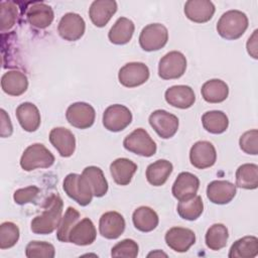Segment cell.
<instances>
[{"label":"cell","instance_id":"obj_32","mask_svg":"<svg viewBox=\"0 0 258 258\" xmlns=\"http://www.w3.org/2000/svg\"><path fill=\"white\" fill-rule=\"evenodd\" d=\"M82 174L87 178L88 182L90 183L94 197L102 198L108 191V181L105 178L103 170L98 166H87Z\"/></svg>","mask_w":258,"mask_h":258},{"label":"cell","instance_id":"obj_16","mask_svg":"<svg viewBox=\"0 0 258 258\" xmlns=\"http://www.w3.org/2000/svg\"><path fill=\"white\" fill-rule=\"evenodd\" d=\"M125 220L121 214L115 211L104 213L99 221L100 234L106 239H117L125 230Z\"/></svg>","mask_w":258,"mask_h":258},{"label":"cell","instance_id":"obj_27","mask_svg":"<svg viewBox=\"0 0 258 258\" xmlns=\"http://www.w3.org/2000/svg\"><path fill=\"white\" fill-rule=\"evenodd\" d=\"M173 170L172 163L166 159H158L146 168V179L153 186L163 185Z\"/></svg>","mask_w":258,"mask_h":258},{"label":"cell","instance_id":"obj_7","mask_svg":"<svg viewBox=\"0 0 258 258\" xmlns=\"http://www.w3.org/2000/svg\"><path fill=\"white\" fill-rule=\"evenodd\" d=\"M186 70V58L177 50L167 52L158 63V76L163 80L180 78Z\"/></svg>","mask_w":258,"mask_h":258},{"label":"cell","instance_id":"obj_13","mask_svg":"<svg viewBox=\"0 0 258 258\" xmlns=\"http://www.w3.org/2000/svg\"><path fill=\"white\" fill-rule=\"evenodd\" d=\"M189 160L191 165L199 169H205L215 164L217 152L215 146L210 141H198L189 150Z\"/></svg>","mask_w":258,"mask_h":258},{"label":"cell","instance_id":"obj_37","mask_svg":"<svg viewBox=\"0 0 258 258\" xmlns=\"http://www.w3.org/2000/svg\"><path fill=\"white\" fill-rule=\"evenodd\" d=\"M80 219V213L73 207H69L63 215L61 217L60 223L57 227L56 232V238L58 241L68 243L69 242V234L72 230V228L75 226V224Z\"/></svg>","mask_w":258,"mask_h":258},{"label":"cell","instance_id":"obj_11","mask_svg":"<svg viewBox=\"0 0 258 258\" xmlns=\"http://www.w3.org/2000/svg\"><path fill=\"white\" fill-rule=\"evenodd\" d=\"M66 118L73 127L78 129H87L94 124L96 112L90 104L77 102L68 107Z\"/></svg>","mask_w":258,"mask_h":258},{"label":"cell","instance_id":"obj_35","mask_svg":"<svg viewBox=\"0 0 258 258\" xmlns=\"http://www.w3.org/2000/svg\"><path fill=\"white\" fill-rule=\"evenodd\" d=\"M229 232L225 225L214 224L212 225L205 236L206 245L213 251H218L227 245Z\"/></svg>","mask_w":258,"mask_h":258},{"label":"cell","instance_id":"obj_43","mask_svg":"<svg viewBox=\"0 0 258 258\" xmlns=\"http://www.w3.org/2000/svg\"><path fill=\"white\" fill-rule=\"evenodd\" d=\"M38 194L39 188L35 185H30L15 190L13 194V200L17 205H25L28 203H33Z\"/></svg>","mask_w":258,"mask_h":258},{"label":"cell","instance_id":"obj_31","mask_svg":"<svg viewBox=\"0 0 258 258\" xmlns=\"http://www.w3.org/2000/svg\"><path fill=\"white\" fill-rule=\"evenodd\" d=\"M258 255V239L245 236L233 243L229 251L230 258H253Z\"/></svg>","mask_w":258,"mask_h":258},{"label":"cell","instance_id":"obj_17","mask_svg":"<svg viewBox=\"0 0 258 258\" xmlns=\"http://www.w3.org/2000/svg\"><path fill=\"white\" fill-rule=\"evenodd\" d=\"M25 15L28 23L38 29L48 27L54 18L52 8L43 2H32L27 7Z\"/></svg>","mask_w":258,"mask_h":258},{"label":"cell","instance_id":"obj_2","mask_svg":"<svg viewBox=\"0 0 258 258\" xmlns=\"http://www.w3.org/2000/svg\"><path fill=\"white\" fill-rule=\"evenodd\" d=\"M248 17L240 10H229L225 12L217 23L219 35L228 40L240 38L248 28Z\"/></svg>","mask_w":258,"mask_h":258},{"label":"cell","instance_id":"obj_46","mask_svg":"<svg viewBox=\"0 0 258 258\" xmlns=\"http://www.w3.org/2000/svg\"><path fill=\"white\" fill-rule=\"evenodd\" d=\"M147 256H148V257H151V256H153V257H155V256H157V257H160V256H164V257H167V254H165V253H164V252H162V251L156 250V251L150 252V253H149Z\"/></svg>","mask_w":258,"mask_h":258},{"label":"cell","instance_id":"obj_15","mask_svg":"<svg viewBox=\"0 0 258 258\" xmlns=\"http://www.w3.org/2000/svg\"><path fill=\"white\" fill-rule=\"evenodd\" d=\"M200 187V179L190 172H180L171 188L172 196L177 201H185L195 197Z\"/></svg>","mask_w":258,"mask_h":258},{"label":"cell","instance_id":"obj_41","mask_svg":"<svg viewBox=\"0 0 258 258\" xmlns=\"http://www.w3.org/2000/svg\"><path fill=\"white\" fill-rule=\"evenodd\" d=\"M138 244L132 239H124L117 243L111 250L112 257L135 258L138 255Z\"/></svg>","mask_w":258,"mask_h":258},{"label":"cell","instance_id":"obj_34","mask_svg":"<svg viewBox=\"0 0 258 258\" xmlns=\"http://www.w3.org/2000/svg\"><path fill=\"white\" fill-rule=\"evenodd\" d=\"M236 185L245 189H255L258 186V166L245 163L236 170Z\"/></svg>","mask_w":258,"mask_h":258},{"label":"cell","instance_id":"obj_10","mask_svg":"<svg viewBox=\"0 0 258 258\" xmlns=\"http://www.w3.org/2000/svg\"><path fill=\"white\" fill-rule=\"evenodd\" d=\"M149 69L143 62L133 61L124 64L118 73V79L122 86L135 88L143 85L149 79Z\"/></svg>","mask_w":258,"mask_h":258},{"label":"cell","instance_id":"obj_18","mask_svg":"<svg viewBox=\"0 0 258 258\" xmlns=\"http://www.w3.org/2000/svg\"><path fill=\"white\" fill-rule=\"evenodd\" d=\"M49 141L60 156L70 157L76 149V138L71 130L64 127H55L49 132Z\"/></svg>","mask_w":258,"mask_h":258},{"label":"cell","instance_id":"obj_40","mask_svg":"<svg viewBox=\"0 0 258 258\" xmlns=\"http://www.w3.org/2000/svg\"><path fill=\"white\" fill-rule=\"evenodd\" d=\"M25 255L28 258H53L55 249L47 242L31 241L25 248Z\"/></svg>","mask_w":258,"mask_h":258},{"label":"cell","instance_id":"obj_19","mask_svg":"<svg viewBox=\"0 0 258 258\" xmlns=\"http://www.w3.org/2000/svg\"><path fill=\"white\" fill-rule=\"evenodd\" d=\"M236 185L228 180H213L207 186V197L213 204H229L236 196Z\"/></svg>","mask_w":258,"mask_h":258},{"label":"cell","instance_id":"obj_20","mask_svg":"<svg viewBox=\"0 0 258 258\" xmlns=\"http://www.w3.org/2000/svg\"><path fill=\"white\" fill-rule=\"evenodd\" d=\"M215 5L209 0H188L184 4L185 16L194 22L205 23L215 14Z\"/></svg>","mask_w":258,"mask_h":258},{"label":"cell","instance_id":"obj_30","mask_svg":"<svg viewBox=\"0 0 258 258\" xmlns=\"http://www.w3.org/2000/svg\"><path fill=\"white\" fill-rule=\"evenodd\" d=\"M204 100L208 103L217 104L224 102L229 95L228 85L219 79H213L207 81L201 89Z\"/></svg>","mask_w":258,"mask_h":258},{"label":"cell","instance_id":"obj_8","mask_svg":"<svg viewBox=\"0 0 258 258\" xmlns=\"http://www.w3.org/2000/svg\"><path fill=\"white\" fill-rule=\"evenodd\" d=\"M132 122V113L124 105L114 104L109 106L103 114V125L111 132L124 130Z\"/></svg>","mask_w":258,"mask_h":258},{"label":"cell","instance_id":"obj_23","mask_svg":"<svg viewBox=\"0 0 258 258\" xmlns=\"http://www.w3.org/2000/svg\"><path fill=\"white\" fill-rule=\"evenodd\" d=\"M117 2L114 0H96L89 8V16L97 27H104L117 11Z\"/></svg>","mask_w":258,"mask_h":258},{"label":"cell","instance_id":"obj_6","mask_svg":"<svg viewBox=\"0 0 258 258\" xmlns=\"http://www.w3.org/2000/svg\"><path fill=\"white\" fill-rule=\"evenodd\" d=\"M168 40L167 28L161 23H150L143 27L139 35V44L145 51L162 48Z\"/></svg>","mask_w":258,"mask_h":258},{"label":"cell","instance_id":"obj_5","mask_svg":"<svg viewBox=\"0 0 258 258\" xmlns=\"http://www.w3.org/2000/svg\"><path fill=\"white\" fill-rule=\"evenodd\" d=\"M123 146L126 150L144 157L154 155L157 149L155 141L143 128H137L127 135L123 141Z\"/></svg>","mask_w":258,"mask_h":258},{"label":"cell","instance_id":"obj_1","mask_svg":"<svg viewBox=\"0 0 258 258\" xmlns=\"http://www.w3.org/2000/svg\"><path fill=\"white\" fill-rule=\"evenodd\" d=\"M63 203L58 195H50L44 202L43 211L35 216L30 224L32 233L46 235L52 233L59 225L61 220Z\"/></svg>","mask_w":258,"mask_h":258},{"label":"cell","instance_id":"obj_39","mask_svg":"<svg viewBox=\"0 0 258 258\" xmlns=\"http://www.w3.org/2000/svg\"><path fill=\"white\" fill-rule=\"evenodd\" d=\"M19 228L12 222H4L0 226V249L13 247L19 239Z\"/></svg>","mask_w":258,"mask_h":258},{"label":"cell","instance_id":"obj_36","mask_svg":"<svg viewBox=\"0 0 258 258\" xmlns=\"http://www.w3.org/2000/svg\"><path fill=\"white\" fill-rule=\"evenodd\" d=\"M176 210L179 217L184 220L195 221L199 219L204 212V203L202 197L196 195L191 199L180 201Z\"/></svg>","mask_w":258,"mask_h":258},{"label":"cell","instance_id":"obj_45","mask_svg":"<svg viewBox=\"0 0 258 258\" xmlns=\"http://www.w3.org/2000/svg\"><path fill=\"white\" fill-rule=\"evenodd\" d=\"M257 30H254L253 34L249 37L246 47H247V51L250 54V56H252L253 58H257Z\"/></svg>","mask_w":258,"mask_h":258},{"label":"cell","instance_id":"obj_28","mask_svg":"<svg viewBox=\"0 0 258 258\" xmlns=\"http://www.w3.org/2000/svg\"><path fill=\"white\" fill-rule=\"evenodd\" d=\"M134 30L135 25L132 20L127 17H120L111 27L108 33V38L114 44H126L131 40Z\"/></svg>","mask_w":258,"mask_h":258},{"label":"cell","instance_id":"obj_44","mask_svg":"<svg viewBox=\"0 0 258 258\" xmlns=\"http://www.w3.org/2000/svg\"><path fill=\"white\" fill-rule=\"evenodd\" d=\"M0 113H1L0 135L3 138L9 137V136H11V134L13 132V127H12V124H11V121H10V117L8 116V114L5 112L4 109H1Z\"/></svg>","mask_w":258,"mask_h":258},{"label":"cell","instance_id":"obj_3","mask_svg":"<svg viewBox=\"0 0 258 258\" xmlns=\"http://www.w3.org/2000/svg\"><path fill=\"white\" fill-rule=\"evenodd\" d=\"M62 188L68 197L82 207L88 206L94 197L92 187L83 174L69 173L63 179Z\"/></svg>","mask_w":258,"mask_h":258},{"label":"cell","instance_id":"obj_12","mask_svg":"<svg viewBox=\"0 0 258 258\" xmlns=\"http://www.w3.org/2000/svg\"><path fill=\"white\" fill-rule=\"evenodd\" d=\"M86 23L83 17L74 12L66 13L59 20L57 31L59 36L67 41L79 40L85 33Z\"/></svg>","mask_w":258,"mask_h":258},{"label":"cell","instance_id":"obj_4","mask_svg":"<svg viewBox=\"0 0 258 258\" xmlns=\"http://www.w3.org/2000/svg\"><path fill=\"white\" fill-rule=\"evenodd\" d=\"M54 163L53 154L41 143L29 145L22 153L20 166L25 171L36 168H48Z\"/></svg>","mask_w":258,"mask_h":258},{"label":"cell","instance_id":"obj_42","mask_svg":"<svg viewBox=\"0 0 258 258\" xmlns=\"http://www.w3.org/2000/svg\"><path fill=\"white\" fill-rule=\"evenodd\" d=\"M239 145L245 153L256 155L258 153V131L253 129L243 133L239 139Z\"/></svg>","mask_w":258,"mask_h":258},{"label":"cell","instance_id":"obj_24","mask_svg":"<svg viewBox=\"0 0 258 258\" xmlns=\"http://www.w3.org/2000/svg\"><path fill=\"white\" fill-rule=\"evenodd\" d=\"M1 88L3 92L9 96H20L24 94L28 88V79L26 75L20 71H8L1 78Z\"/></svg>","mask_w":258,"mask_h":258},{"label":"cell","instance_id":"obj_14","mask_svg":"<svg viewBox=\"0 0 258 258\" xmlns=\"http://www.w3.org/2000/svg\"><path fill=\"white\" fill-rule=\"evenodd\" d=\"M166 245L175 252H186L196 243V234L192 230L182 227H172L165 234Z\"/></svg>","mask_w":258,"mask_h":258},{"label":"cell","instance_id":"obj_38","mask_svg":"<svg viewBox=\"0 0 258 258\" xmlns=\"http://www.w3.org/2000/svg\"><path fill=\"white\" fill-rule=\"evenodd\" d=\"M1 12V32L4 33L10 30L16 23L18 18V8L14 2L2 1L0 4Z\"/></svg>","mask_w":258,"mask_h":258},{"label":"cell","instance_id":"obj_22","mask_svg":"<svg viewBox=\"0 0 258 258\" xmlns=\"http://www.w3.org/2000/svg\"><path fill=\"white\" fill-rule=\"evenodd\" d=\"M97 231L94 223L89 218L77 222L69 234V242L78 246H87L95 242Z\"/></svg>","mask_w":258,"mask_h":258},{"label":"cell","instance_id":"obj_9","mask_svg":"<svg viewBox=\"0 0 258 258\" xmlns=\"http://www.w3.org/2000/svg\"><path fill=\"white\" fill-rule=\"evenodd\" d=\"M149 124L162 139L174 136L178 129V118L165 110H155L149 116Z\"/></svg>","mask_w":258,"mask_h":258},{"label":"cell","instance_id":"obj_29","mask_svg":"<svg viewBox=\"0 0 258 258\" xmlns=\"http://www.w3.org/2000/svg\"><path fill=\"white\" fill-rule=\"evenodd\" d=\"M132 222L138 231L147 233L153 231L158 226L159 218L154 210L146 206H141L133 212Z\"/></svg>","mask_w":258,"mask_h":258},{"label":"cell","instance_id":"obj_33","mask_svg":"<svg viewBox=\"0 0 258 258\" xmlns=\"http://www.w3.org/2000/svg\"><path fill=\"white\" fill-rule=\"evenodd\" d=\"M202 124L208 132L212 134H222L228 129L229 119L222 111H208L202 116Z\"/></svg>","mask_w":258,"mask_h":258},{"label":"cell","instance_id":"obj_25","mask_svg":"<svg viewBox=\"0 0 258 258\" xmlns=\"http://www.w3.org/2000/svg\"><path fill=\"white\" fill-rule=\"evenodd\" d=\"M16 118L22 129L27 132L36 131L41 122L38 108L29 102H24L16 108Z\"/></svg>","mask_w":258,"mask_h":258},{"label":"cell","instance_id":"obj_26","mask_svg":"<svg viewBox=\"0 0 258 258\" xmlns=\"http://www.w3.org/2000/svg\"><path fill=\"white\" fill-rule=\"evenodd\" d=\"M137 164L128 158H117L110 165V172L114 181L119 185H127L131 182Z\"/></svg>","mask_w":258,"mask_h":258},{"label":"cell","instance_id":"obj_21","mask_svg":"<svg viewBox=\"0 0 258 258\" xmlns=\"http://www.w3.org/2000/svg\"><path fill=\"white\" fill-rule=\"evenodd\" d=\"M165 101L178 109L190 108L196 102V95L189 86L176 85L168 88L164 94Z\"/></svg>","mask_w":258,"mask_h":258}]
</instances>
